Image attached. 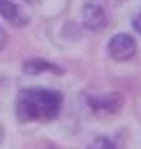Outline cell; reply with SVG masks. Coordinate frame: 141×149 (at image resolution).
<instances>
[{
  "label": "cell",
  "mask_w": 141,
  "mask_h": 149,
  "mask_svg": "<svg viewBox=\"0 0 141 149\" xmlns=\"http://www.w3.org/2000/svg\"><path fill=\"white\" fill-rule=\"evenodd\" d=\"M0 17H2L4 21L13 23V25H19V27L29 21V19L23 15V10L15 2H10V0H0Z\"/></svg>",
  "instance_id": "obj_5"
},
{
  "label": "cell",
  "mask_w": 141,
  "mask_h": 149,
  "mask_svg": "<svg viewBox=\"0 0 141 149\" xmlns=\"http://www.w3.org/2000/svg\"><path fill=\"white\" fill-rule=\"evenodd\" d=\"M46 70L54 72V74H62L64 72L62 66H56V64H52L48 60H42V58H31V60H27L23 64V72L25 74H40V72H46Z\"/></svg>",
  "instance_id": "obj_6"
},
{
  "label": "cell",
  "mask_w": 141,
  "mask_h": 149,
  "mask_svg": "<svg viewBox=\"0 0 141 149\" xmlns=\"http://www.w3.org/2000/svg\"><path fill=\"white\" fill-rule=\"evenodd\" d=\"M85 100L89 104V108L96 112H110V114H114L122 106V97L118 93H96V95L89 93V95H85Z\"/></svg>",
  "instance_id": "obj_4"
},
{
  "label": "cell",
  "mask_w": 141,
  "mask_h": 149,
  "mask_svg": "<svg viewBox=\"0 0 141 149\" xmlns=\"http://www.w3.org/2000/svg\"><path fill=\"white\" fill-rule=\"evenodd\" d=\"M133 27H135V29H137V33L141 35V10L133 17Z\"/></svg>",
  "instance_id": "obj_8"
},
{
  "label": "cell",
  "mask_w": 141,
  "mask_h": 149,
  "mask_svg": "<svg viewBox=\"0 0 141 149\" xmlns=\"http://www.w3.org/2000/svg\"><path fill=\"white\" fill-rule=\"evenodd\" d=\"M6 44H8V35L4 33V29H0V52L6 48Z\"/></svg>",
  "instance_id": "obj_9"
},
{
  "label": "cell",
  "mask_w": 141,
  "mask_h": 149,
  "mask_svg": "<svg viewBox=\"0 0 141 149\" xmlns=\"http://www.w3.org/2000/svg\"><path fill=\"white\" fill-rule=\"evenodd\" d=\"M87 149H118L108 137H96L89 145H87Z\"/></svg>",
  "instance_id": "obj_7"
},
{
  "label": "cell",
  "mask_w": 141,
  "mask_h": 149,
  "mask_svg": "<svg viewBox=\"0 0 141 149\" xmlns=\"http://www.w3.org/2000/svg\"><path fill=\"white\" fill-rule=\"evenodd\" d=\"M62 106V93L54 89H23L17 97V116L21 122L54 120Z\"/></svg>",
  "instance_id": "obj_1"
},
{
  "label": "cell",
  "mask_w": 141,
  "mask_h": 149,
  "mask_svg": "<svg viewBox=\"0 0 141 149\" xmlns=\"http://www.w3.org/2000/svg\"><path fill=\"white\" fill-rule=\"evenodd\" d=\"M25 2H29V4H35V2H40V0H25Z\"/></svg>",
  "instance_id": "obj_10"
},
{
  "label": "cell",
  "mask_w": 141,
  "mask_h": 149,
  "mask_svg": "<svg viewBox=\"0 0 141 149\" xmlns=\"http://www.w3.org/2000/svg\"><path fill=\"white\" fill-rule=\"evenodd\" d=\"M50 149H58V147H50Z\"/></svg>",
  "instance_id": "obj_11"
},
{
  "label": "cell",
  "mask_w": 141,
  "mask_h": 149,
  "mask_svg": "<svg viewBox=\"0 0 141 149\" xmlns=\"http://www.w3.org/2000/svg\"><path fill=\"white\" fill-rule=\"evenodd\" d=\"M83 25L89 31H104L108 27V15L98 2H87L83 6Z\"/></svg>",
  "instance_id": "obj_3"
},
{
  "label": "cell",
  "mask_w": 141,
  "mask_h": 149,
  "mask_svg": "<svg viewBox=\"0 0 141 149\" xmlns=\"http://www.w3.org/2000/svg\"><path fill=\"white\" fill-rule=\"evenodd\" d=\"M108 54L110 58L116 62H127L137 54V44L133 40V35L129 33H118L108 42Z\"/></svg>",
  "instance_id": "obj_2"
}]
</instances>
